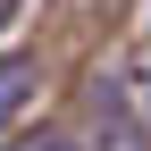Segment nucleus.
<instances>
[{
	"label": "nucleus",
	"mask_w": 151,
	"mask_h": 151,
	"mask_svg": "<svg viewBox=\"0 0 151 151\" xmlns=\"http://www.w3.org/2000/svg\"><path fill=\"white\" fill-rule=\"evenodd\" d=\"M92 126H101V151H143V126L126 118L118 92H92Z\"/></svg>",
	"instance_id": "f257e3e1"
},
{
	"label": "nucleus",
	"mask_w": 151,
	"mask_h": 151,
	"mask_svg": "<svg viewBox=\"0 0 151 151\" xmlns=\"http://www.w3.org/2000/svg\"><path fill=\"white\" fill-rule=\"evenodd\" d=\"M25 151H76V143H67V134H34Z\"/></svg>",
	"instance_id": "7ed1b4c3"
},
{
	"label": "nucleus",
	"mask_w": 151,
	"mask_h": 151,
	"mask_svg": "<svg viewBox=\"0 0 151 151\" xmlns=\"http://www.w3.org/2000/svg\"><path fill=\"white\" fill-rule=\"evenodd\" d=\"M0 151H25V143H17V134H9V143H0Z\"/></svg>",
	"instance_id": "20e7f679"
},
{
	"label": "nucleus",
	"mask_w": 151,
	"mask_h": 151,
	"mask_svg": "<svg viewBox=\"0 0 151 151\" xmlns=\"http://www.w3.org/2000/svg\"><path fill=\"white\" fill-rule=\"evenodd\" d=\"M143 101H151V67H143Z\"/></svg>",
	"instance_id": "39448f33"
},
{
	"label": "nucleus",
	"mask_w": 151,
	"mask_h": 151,
	"mask_svg": "<svg viewBox=\"0 0 151 151\" xmlns=\"http://www.w3.org/2000/svg\"><path fill=\"white\" fill-rule=\"evenodd\" d=\"M34 84H42V67H34L25 50H9V59H0V126L25 109V92H34Z\"/></svg>",
	"instance_id": "f03ea898"
}]
</instances>
